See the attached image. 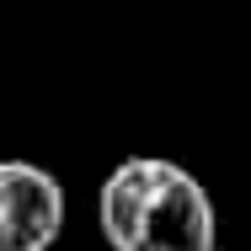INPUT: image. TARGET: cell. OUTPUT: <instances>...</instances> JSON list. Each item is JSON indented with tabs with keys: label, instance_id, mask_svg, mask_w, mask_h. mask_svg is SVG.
Instances as JSON below:
<instances>
[{
	"label": "cell",
	"instance_id": "1",
	"mask_svg": "<svg viewBox=\"0 0 251 251\" xmlns=\"http://www.w3.org/2000/svg\"><path fill=\"white\" fill-rule=\"evenodd\" d=\"M97 225L112 251H219L208 187L166 155H128L107 171Z\"/></svg>",
	"mask_w": 251,
	"mask_h": 251
},
{
	"label": "cell",
	"instance_id": "2",
	"mask_svg": "<svg viewBox=\"0 0 251 251\" xmlns=\"http://www.w3.org/2000/svg\"><path fill=\"white\" fill-rule=\"evenodd\" d=\"M64 230V187L32 160H0V251H49Z\"/></svg>",
	"mask_w": 251,
	"mask_h": 251
}]
</instances>
